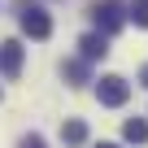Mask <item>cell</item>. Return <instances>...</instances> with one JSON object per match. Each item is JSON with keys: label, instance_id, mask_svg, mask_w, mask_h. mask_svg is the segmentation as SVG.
Returning a JSON list of instances; mask_svg holds the SVG:
<instances>
[{"label": "cell", "instance_id": "obj_7", "mask_svg": "<svg viewBox=\"0 0 148 148\" xmlns=\"http://www.w3.org/2000/svg\"><path fill=\"white\" fill-rule=\"evenodd\" d=\"M122 135H126V144H148V118H126Z\"/></svg>", "mask_w": 148, "mask_h": 148}, {"label": "cell", "instance_id": "obj_5", "mask_svg": "<svg viewBox=\"0 0 148 148\" xmlns=\"http://www.w3.org/2000/svg\"><path fill=\"white\" fill-rule=\"evenodd\" d=\"M105 52H109V39H105L100 31H92V35L79 39V57H83V61H105Z\"/></svg>", "mask_w": 148, "mask_h": 148}, {"label": "cell", "instance_id": "obj_9", "mask_svg": "<svg viewBox=\"0 0 148 148\" xmlns=\"http://www.w3.org/2000/svg\"><path fill=\"white\" fill-rule=\"evenodd\" d=\"M126 18H131L135 26L148 31V0H131V5H126Z\"/></svg>", "mask_w": 148, "mask_h": 148}, {"label": "cell", "instance_id": "obj_1", "mask_svg": "<svg viewBox=\"0 0 148 148\" xmlns=\"http://www.w3.org/2000/svg\"><path fill=\"white\" fill-rule=\"evenodd\" d=\"M18 26L31 39H48L52 35V18H48L44 5H35V0H18Z\"/></svg>", "mask_w": 148, "mask_h": 148}, {"label": "cell", "instance_id": "obj_11", "mask_svg": "<svg viewBox=\"0 0 148 148\" xmlns=\"http://www.w3.org/2000/svg\"><path fill=\"white\" fill-rule=\"evenodd\" d=\"M139 83H144V87H148V65H144V70H139Z\"/></svg>", "mask_w": 148, "mask_h": 148}, {"label": "cell", "instance_id": "obj_10", "mask_svg": "<svg viewBox=\"0 0 148 148\" xmlns=\"http://www.w3.org/2000/svg\"><path fill=\"white\" fill-rule=\"evenodd\" d=\"M18 148H48V144H44V135H22Z\"/></svg>", "mask_w": 148, "mask_h": 148}, {"label": "cell", "instance_id": "obj_8", "mask_svg": "<svg viewBox=\"0 0 148 148\" xmlns=\"http://www.w3.org/2000/svg\"><path fill=\"white\" fill-rule=\"evenodd\" d=\"M61 74H65L74 87H79V83H87V61H83V57H70V61L61 65Z\"/></svg>", "mask_w": 148, "mask_h": 148}, {"label": "cell", "instance_id": "obj_3", "mask_svg": "<svg viewBox=\"0 0 148 148\" xmlns=\"http://www.w3.org/2000/svg\"><path fill=\"white\" fill-rule=\"evenodd\" d=\"M96 100H100L105 109H122V105L131 100V83L122 79V74H105V79L96 83Z\"/></svg>", "mask_w": 148, "mask_h": 148}, {"label": "cell", "instance_id": "obj_6", "mask_svg": "<svg viewBox=\"0 0 148 148\" xmlns=\"http://www.w3.org/2000/svg\"><path fill=\"white\" fill-rule=\"evenodd\" d=\"M61 144H70V148H79V144H87V122H79V118H70V122H61Z\"/></svg>", "mask_w": 148, "mask_h": 148}, {"label": "cell", "instance_id": "obj_2", "mask_svg": "<svg viewBox=\"0 0 148 148\" xmlns=\"http://www.w3.org/2000/svg\"><path fill=\"white\" fill-rule=\"evenodd\" d=\"M87 18L96 22L100 35H113V31H122V22H126V5H122V0H96V5L87 9Z\"/></svg>", "mask_w": 148, "mask_h": 148}, {"label": "cell", "instance_id": "obj_12", "mask_svg": "<svg viewBox=\"0 0 148 148\" xmlns=\"http://www.w3.org/2000/svg\"><path fill=\"white\" fill-rule=\"evenodd\" d=\"M96 148H118V144H96Z\"/></svg>", "mask_w": 148, "mask_h": 148}, {"label": "cell", "instance_id": "obj_4", "mask_svg": "<svg viewBox=\"0 0 148 148\" xmlns=\"http://www.w3.org/2000/svg\"><path fill=\"white\" fill-rule=\"evenodd\" d=\"M18 70H22V44L5 39L0 44V74H5V79H18Z\"/></svg>", "mask_w": 148, "mask_h": 148}]
</instances>
